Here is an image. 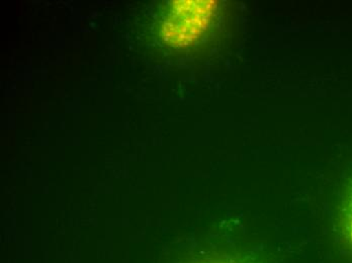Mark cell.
<instances>
[{
  "mask_svg": "<svg viewBox=\"0 0 352 263\" xmlns=\"http://www.w3.org/2000/svg\"><path fill=\"white\" fill-rule=\"evenodd\" d=\"M217 8L218 2L211 0L173 2L163 21V41L175 48L194 44L211 25Z\"/></svg>",
  "mask_w": 352,
  "mask_h": 263,
  "instance_id": "1",
  "label": "cell"
},
{
  "mask_svg": "<svg viewBox=\"0 0 352 263\" xmlns=\"http://www.w3.org/2000/svg\"><path fill=\"white\" fill-rule=\"evenodd\" d=\"M346 233L349 240L351 241L352 244V201L351 206H349V213H347Z\"/></svg>",
  "mask_w": 352,
  "mask_h": 263,
  "instance_id": "2",
  "label": "cell"
}]
</instances>
